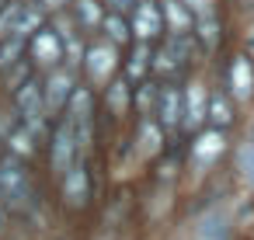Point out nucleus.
Returning <instances> with one entry per match:
<instances>
[{"mask_svg":"<svg viewBox=\"0 0 254 240\" xmlns=\"http://www.w3.org/2000/svg\"><path fill=\"white\" fill-rule=\"evenodd\" d=\"M77 18H80L84 28L101 25V7H98V0H77Z\"/></svg>","mask_w":254,"mask_h":240,"instance_id":"17","label":"nucleus"},{"mask_svg":"<svg viewBox=\"0 0 254 240\" xmlns=\"http://www.w3.org/2000/svg\"><path fill=\"white\" fill-rule=\"evenodd\" d=\"M126 105H129V84L126 80H115L112 91H108V108L112 112H126Z\"/></svg>","mask_w":254,"mask_h":240,"instance_id":"18","label":"nucleus"},{"mask_svg":"<svg viewBox=\"0 0 254 240\" xmlns=\"http://www.w3.org/2000/svg\"><path fill=\"white\" fill-rule=\"evenodd\" d=\"M32 198H35V188L25 160L14 153H0V205L7 212H25Z\"/></svg>","mask_w":254,"mask_h":240,"instance_id":"1","label":"nucleus"},{"mask_svg":"<svg viewBox=\"0 0 254 240\" xmlns=\"http://www.w3.org/2000/svg\"><path fill=\"white\" fill-rule=\"evenodd\" d=\"M209 119H212L216 125H226V122L233 119V115H230V105H226L223 98H212V101H209Z\"/></svg>","mask_w":254,"mask_h":240,"instance_id":"21","label":"nucleus"},{"mask_svg":"<svg viewBox=\"0 0 254 240\" xmlns=\"http://www.w3.org/2000/svg\"><path fill=\"white\" fill-rule=\"evenodd\" d=\"M150 101H153V87H143V91H139V108H146Z\"/></svg>","mask_w":254,"mask_h":240,"instance_id":"26","label":"nucleus"},{"mask_svg":"<svg viewBox=\"0 0 254 240\" xmlns=\"http://www.w3.org/2000/svg\"><path fill=\"white\" fill-rule=\"evenodd\" d=\"M4 219H7V209H4V205H0V226H4Z\"/></svg>","mask_w":254,"mask_h":240,"instance_id":"28","label":"nucleus"},{"mask_svg":"<svg viewBox=\"0 0 254 240\" xmlns=\"http://www.w3.org/2000/svg\"><path fill=\"white\" fill-rule=\"evenodd\" d=\"M230 87H233V98L237 101H247L251 91H254V66L247 56H237L233 66H230Z\"/></svg>","mask_w":254,"mask_h":240,"instance_id":"6","label":"nucleus"},{"mask_svg":"<svg viewBox=\"0 0 254 240\" xmlns=\"http://www.w3.org/2000/svg\"><path fill=\"white\" fill-rule=\"evenodd\" d=\"M77 153H80V146H77V136H73V125L63 119L60 125H56V132H53V150H49V160H53V171L56 174H66L73 164H77Z\"/></svg>","mask_w":254,"mask_h":240,"instance_id":"3","label":"nucleus"},{"mask_svg":"<svg viewBox=\"0 0 254 240\" xmlns=\"http://www.w3.org/2000/svg\"><path fill=\"white\" fill-rule=\"evenodd\" d=\"M160 32V11L150 4V0H139L136 7V35L139 39H153Z\"/></svg>","mask_w":254,"mask_h":240,"instance_id":"8","label":"nucleus"},{"mask_svg":"<svg viewBox=\"0 0 254 240\" xmlns=\"http://www.w3.org/2000/svg\"><path fill=\"white\" fill-rule=\"evenodd\" d=\"M70 94H73V77H70V70H60V66H53V73L42 80V105H46V112H63L66 108V101H70Z\"/></svg>","mask_w":254,"mask_h":240,"instance_id":"4","label":"nucleus"},{"mask_svg":"<svg viewBox=\"0 0 254 240\" xmlns=\"http://www.w3.org/2000/svg\"><path fill=\"white\" fill-rule=\"evenodd\" d=\"M7 153H14V157H32L35 153V132H28L25 125H14L11 132H7Z\"/></svg>","mask_w":254,"mask_h":240,"instance_id":"12","label":"nucleus"},{"mask_svg":"<svg viewBox=\"0 0 254 240\" xmlns=\"http://www.w3.org/2000/svg\"><path fill=\"white\" fill-rule=\"evenodd\" d=\"M181 4H185V7H191V11H205L212 0H181Z\"/></svg>","mask_w":254,"mask_h":240,"instance_id":"25","label":"nucleus"},{"mask_svg":"<svg viewBox=\"0 0 254 240\" xmlns=\"http://www.w3.org/2000/svg\"><path fill=\"white\" fill-rule=\"evenodd\" d=\"M139 150L146 157L160 153V125H153V122H143L139 125Z\"/></svg>","mask_w":254,"mask_h":240,"instance_id":"16","label":"nucleus"},{"mask_svg":"<svg viewBox=\"0 0 254 240\" xmlns=\"http://www.w3.org/2000/svg\"><path fill=\"white\" fill-rule=\"evenodd\" d=\"M21 56H25V39H21V35L0 39V73H4L7 66H14Z\"/></svg>","mask_w":254,"mask_h":240,"instance_id":"13","label":"nucleus"},{"mask_svg":"<svg viewBox=\"0 0 254 240\" xmlns=\"http://www.w3.org/2000/svg\"><path fill=\"white\" fill-rule=\"evenodd\" d=\"M105 32H108V39H112V42H126V39H129V25H126L119 14L105 18Z\"/></svg>","mask_w":254,"mask_h":240,"instance_id":"19","label":"nucleus"},{"mask_svg":"<svg viewBox=\"0 0 254 240\" xmlns=\"http://www.w3.org/2000/svg\"><path fill=\"white\" fill-rule=\"evenodd\" d=\"M25 56L32 60V66H46V70L60 66V60H63V39H60V32L49 28V25L35 28L28 35V42H25Z\"/></svg>","mask_w":254,"mask_h":240,"instance_id":"2","label":"nucleus"},{"mask_svg":"<svg viewBox=\"0 0 254 240\" xmlns=\"http://www.w3.org/2000/svg\"><path fill=\"white\" fill-rule=\"evenodd\" d=\"M202 119H205V91H202V84H191V87H188V105H185V119H181V125L195 129Z\"/></svg>","mask_w":254,"mask_h":240,"instance_id":"10","label":"nucleus"},{"mask_svg":"<svg viewBox=\"0 0 254 240\" xmlns=\"http://www.w3.org/2000/svg\"><path fill=\"white\" fill-rule=\"evenodd\" d=\"M240 171H244V178L254 184V143L240 150Z\"/></svg>","mask_w":254,"mask_h":240,"instance_id":"23","label":"nucleus"},{"mask_svg":"<svg viewBox=\"0 0 254 240\" xmlns=\"http://www.w3.org/2000/svg\"><path fill=\"white\" fill-rule=\"evenodd\" d=\"M198 35H202L205 49H216V42H219V25H216V18H202V25H198Z\"/></svg>","mask_w":254,"mask_h":240,"instance_id":"20","label":"nucleus"},{"mask_svg":"<svg viewBox=\"0 0 254 240\" xmlns=\"http://www.w3.org/2000/svg\"><path fill=\"white\" fill-rule=\"evenodd\" d=\"M164 14H167V21H171V28H174L178 35H188L191 18H188V11L178 4V0H164Z\"/></svg>","mask_w":254,"mask_h":240,"instance_id":"15","label":"nucleus"},{"mask_svg":"<svg viewBox=\"0 0 254 240\" xmlns=\"http://www.w3.org/2000/svg\"><path fill=\"white\" fill-rule=\"evenodd\" d=\"M35 4H39L42 11H56V7H63V4H70V0H35Z\"/></svg>","mask_w":254,"mask_h":240,"instance_id":"24","label":"nucleus"},{"mask_svg":"<svg viewBox=\"0 0 254 240\" xmlns=\"http://www.w3.org/2000/svg\"><path fill=\"white\" fill-rule=\"evenodd\" d=\"M132 4H136V0H112L115 11H126V7H132Z\"/></svg>","mask_w":254,"mask_h":240,"instance_id":"27","label":"nucleus"},{"mask_svg":"<svg viewBox=\"0 0 254 240\" xmlns=\"http://www.w3.org/2000/svg\"><path fill=\"white\" fill-rule=\"evenodd\" d=\"M251 49H254V35H251Z\"/></svg>","mask_w":254,"mask_h":240,"instance_id":"30","label":"nucleus"},{"mask_svg":"<svg viewBox=\"0 0 254 240\" xmlns=\"http://www.w3.org/2000/svg\"><path fill=\"white\" fill-rule=\"evenodd\" d=\"M63 198L70 205H84L91 198V178L84 171V164H73L66 174H63Z\"/></svg>","mask_w":254,"mask_h":240,"instance_id":"5","label":"nucleus"},{"mask_svg":"<svg viewBox=\"0 0 254 240\" xmlns=\"http://www.w3.org/2000/svg\"><path fill=\"white\" fill-rule=\"evenodd\" d=\"M181 115V94H178V87H164L160 91V122L167 125V129H178V119Z\"/></svg>","mask_w":254,"mask_h":240,"instance_id":"11","label":"nucleus"},{"mask_svg":"<svg viewBox=\"0 0 254 240\" xmlns=\"http://www.w3.org/2000/svg\"><path fill=\"white\" fill-rule=\"evenodd\" d=\"M112 66H115L112 46H94V49L87 53V77H91L94 84H105L108 73H112Z\"/></svg>","mask_w":254,"mask_h":240,"instance_id":"7","label":"nucleus"},{"mask_svg":"<svg viewBox=\"0 0 254 240\" xmlns=\"http://www.w3.org/2000/svg\"><path fill=\"white\" fill-rule=\"evenodd\" d=\"M244 4H247V7H254V0H244Z\"/></svg>","mask_w":254,"mask_h":240,"instance_id":"29","label":"nucleus"},{"mask_svg":"<svg viewBox=\"0 0 254 240\" xmlns=\"http://www.w3.org/2000/svg\"><path fill=\"white\" fill-rule=\"evenodd\" d=\"M32 70H35V66H32V60H25V56H21L14 66H7V70H4V84H7V91H18L28 77H35Z\"/></svg>","mask_w":254,"mask_h":240,"instance_id":"14","label":"nucleus"},{"mask_svg":"<svg viewBox=\"0 0 254 240\" xmlns=\"http://www.w3.org/2000/svg\"><path fill=\"white\" fill-rule=\"evenodd\" d=\"M146 60H150V49H146V46H139V49L132 53V63H129V77H143Z\"/></svg>","mask_w":254,"mask_h":240,"instance_id":"22","label":"nucleus"},{"mask_svg":"<svg viewBox=\"0 0 254 240\" xmlns=\"http://www.w3.org/2000/svg\"><path fill=\"white\" fill-rule=\"evenodd\" d=\"M223 146H226V143H223V132H216V129H212V132H202V136L195 139V164H212V160L223 153Z\"/></svg>","mask_w":254,"mask_h":240,"instance_id":"9","label":"nucleus"}]
</instances>
